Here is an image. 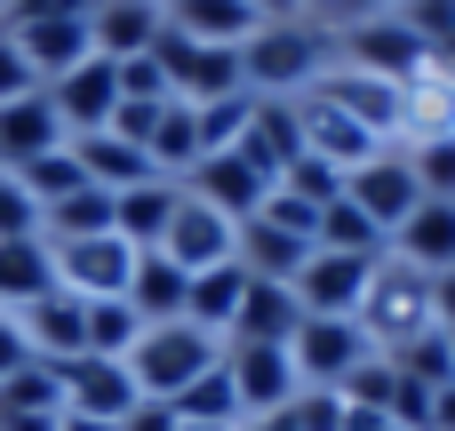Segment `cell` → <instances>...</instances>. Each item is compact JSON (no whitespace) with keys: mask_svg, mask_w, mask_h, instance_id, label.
<instances>
[{"mask_svg":"<svg viewBox=\"0 0 455 431\" xmlns=\"http://www.w3.org/2000/svg\"><path fill=\"white\" fill-rule=\"evenodd\" d=\"M152 56H160V72H168V96H176V104H216V96H240V88H248V80H240V48L184 40L176 24L152 40Z\"/></svg>","mask_w":455,"mask_h":431,"instance_id":"4","label":"cell"},{"mask_svg":"<svg viewBox=\"0 0 455 431\" xmlns=\"http://www.w3.org/2000/svg\"><path fill=\"white\" fill-rule=\"evenodd\" d=\"M32 88H40V80H32V64H24V48H16V40L0 32V104H8V96H32Z\"/></svg>","mask_w":455,"mask_h":431,"instance_id":"47","label":"cell"},{"mask_svg":"<svg viewBox=\"0 0 455 431\" xmlns=\"http://www.w3.org/2000/svg\"><path fill=\"white\" fill-rule=\"evenodd\" d=\"M336 40L328 24H304V16H280V24H256L248 48H240V80L248 96H304L320 72H328Z\"/></svg>","mask_w":455,"mask_h":431,"instance_id":"2","label":"cell"},{"mask_svg":"<svg viewBox=\"0 0 455 431\" xmlns=\"http://www.w3.org/2000/svg\"><path fill=\"white\" fill-rule=\"evenodd\" d=\"M224 376H232V392H240V416H280V408L304 392L288 344H224Z\"/></svg>","mask_w":455,"mask_h":431,"instance_id":"12","label":"cell"},{"mask_svg":"<svg viewBox=\"0 0 455 431\" xmlns=\"http://www.w3.org/2000/svg\"><path fill=\"white\" fill-rule=\"evenodd\" d=\"M400 152H408V168H416L424 200H455V136H432V144H400Z\"/></svg>","mask_w":455,"mask_h":431,"instance_id":"41","label":"cell"},{"mask_svg":"<svg viewBox=\"0 0 455 431\" xmlns=\"http://www.w3.org/2000/svg\"><path fill=\"white\" fill-rule=\"evenodd\" d=\"M248 8H256V16H264V24H280V16H304V8H296V0H248Z\"/></svg>","mask_w":455,"mask_h":431,"instance_id":"53","label":"cell"},{"mask_svg":"<svg viewBox=\"0 0 455 431\" xmlns=\"http://www.w3.org/2000/svg\"><path fill=\"white\" fill-rule=\"evenodd\" d=\"M96 232H112V192H96V184L64 192V200L40 216V240H96Z\"/></svg>","mask_w":455,"mask_h":431,"instance_id":"34","label":"cell"},{"mask_svg":"<svg viewBox=\"0 0 455 431\" xmlns=\"http://www.w3.org/2000/svg\"><path fill=\"white\" fill-rule=\"evenodd\" d=\"M40 296H56V256H48V240H0V312H24V304H40Z\"/></svg>","mask_w":455,"mask_h":431,"instance_id":"30","label":"cell"},{"mask_svg":"<svg viewBox=\"0 0 455 431\" xmlns=\"http://www.w3.org/2000/svg\"><path fill=\"white\" fill-rule=\"evenodd\" d=\"M176 200H184V184H168V176H152V184H136V192H112V232L144 256V248H160V240H168Z\"/></svg>","mask_w":455,"mask_h":431,"instance_id":"23","label":"cell"},{"mask_svg":"<svg viewBox=\"0 0 455 431\" xmlns=\"http://www.w3.org/2000/svg\"><path fill=\"white\" fill-rule=\"evenodd\" d=\"M48 256H56V288H72V296H128V280H136V248L120 232L48 240Z\"/></svg>","mask_w":455,"mask_h":431,"instance_id":"8","label":"cell"},{"mask_svg":"<svg viewBox=\"0 0 455 431\" xmlns=\"http://www.w3.org/2000/svg\"><path fill=\"white\" fill-rule=\"evenodd\" d=\"M344 64H360V72L408 88L416 72H432V48H424L400 16H368V24H344Z\"/></svg>","mask_w":455,"mask_h":431,"instance_id":"9","label":"cell"},{"mask_svg":"<svg viewBox=\"0 0 455 431\" xmlns=\"http://www.w3.org/2000/svg\"><path fill=\"white\" fill-rule=\"evenodd\" d=\"M392 256L400 264H416V272H455V200H424L400 232H392Z\"/></svg>","mask_w":455,"mask_h":431,"instance_id":"24","label":"cell"},{"mask_svg":"<svg viewBox=\"0 0 455 431\" xmlns=\"http://www.w3.org/2000/svg\"><path fill=\"white\" fill-rule=\"evenodd\" d=\"M56 384H64V416H96V424H120L144 392H136V376H128V360H104V352H80V360H64L56 368Z\"/></svg>","mask_w":455,"mask_h":431,"instance_id":"13","label":"cell"},{"mask_svg":"<svg viewBox=\"0 0 455 431\" xmlns=\"http://www.w3.org/2000/svg\"><path fill=\"white\" fill-rule=\"evenodd\" d=\"M280 184H288L296 200H312V208H336V200H344V176H336V168H320V160H296Z\"/></svg>","mask_w":455,"mask_h":431,"instance_id":"45","label":"cell"},{"mask_svg":"<svg viewBox=\"0 0 455 431\" xmlns=\"http://www.w3.org/2000/svg\"><path fill=\"white\" fill-rule=\"evenodd\" d=\"M232 152L280 184V176L304 160V136H296V104H288V96H256V112H248V128H240V144H232Z\"/></svg>","mask_w":455,"mask_h":431,"instance_id":"18","label":"cell"},{"mask_svg":"<svg viewBox=\"0 0 455 431\" xmlns=\"http://www.w3.org/2000/svg\"><path fill=\"white\" fill-rule=\"evenodd\" d=\"M392 368H400L408 384H424V392H448V384H455V344L432 328V336H416L408 352H392Z\"/></svg>","mask_w":455,"mask_h":431,"instance_id":"36","label":"cell"},{"mask_svg":"<svg viewBox=\"0 0 455 431\" xmlns=\"http://www.w3.org/2000/svg\"><path fill=\"white\" fill-rule=\"evenodd\" d=\"M328 8H336V16H360V24H368V16H392L400 0H328Z\"/></svg>","mask_w":455,"mask_h":431,"instance_id":"50","label":"cell"},{"mask_svg":"<svg viewBox=\"0 0 455 431\" xmlns=\"http://www.w3.org/2000/svg\"><path fill=\"white\" fill-rule=\"evenodd\" d=\"M432 296H440V328L455 336V272H440V280H432Z\"/></svg>","mask_w":455,"mask_h":431,"instance_id":"51","label":"cell"},{"mask_svg":"<svg viewBox=\"0 0 455 431\" xmlns=\"http://www.w3.org/2000/svg\"><path fill=\"white\" fill-rule=\"evenodd\" d=\"M160 32H168V8H160V0H96V8H88V40H96V56H112V64L152 56Z\"/></svg>","mask_w":455,"mask_h":431,"instance_id":"19","label":"cell"},{"mask_svg":"<svg viewBox=\"0 0 455 431\" xmlns=\"http://www.w3.org/2000/svg\"><path fill=\"white\" fill-rule=\"evenodd\" d=\"M0 416H64V384L48 360H24L16 376H0Z\"/></svg>","mask_w":455,"mask_h":431,"instance_id":"35","label":"cell"},{"mask_svg":"<svg viewBox=\"0 0 455 431\" xmlns=\"http://www.w3.org/2000/svg\"><path fill=\"white\" fill-rule=\"evenodd\" d=\"M0 16H8V0H0Z\"/></svg>","mask_w":455,"mask_h":431,"instance_id":"58","label":"cell"},{"mask_svg":"<svg viewBox=\"0 0 455 431\" xmlns=\"http://www.w3.org/2000/svg\"><path fill=\"white\" fill-rule=\"evenodd\" d=\"M80 336H88V352L128 360V352H136V336H144V320H136V304H128V296H80Z\"/></svg>","mask_w":455,"mask_h":431,"instance_id":"33","label":"cell"},{"mask_svg":"<svg viewBox=\"0 0 455 431\" xmlns=\"http://www.w3.org/2000/svg\"><path fill=\"white\" fill-rule=\"evenodd\" d=\"M248 280H256V272H248L240 256H232V264H216V272H192V304H184V320H192V328H208V336H232Z\"/></svg>","mask_w":455,"mask_h":431,"instance_id":"29","label":"cell"},{"mask_svg":"<svg viewBox=\"0 0 455 431\" xmlns=\"http://www.w3.org/2000/svg\"><path fill=\"white\" fill-rule=\"evenodd\" d=\"M376 264H384V256H336V248H312L304 272H296L288 288H296L304 320H352L360 296H368V280H376Z\"/></svg>","mask_w":455,"mask_h":431,"instance_id":"7","label":"cell"},{"mask_svg":"<svg viewBox=\"0 0 455 431\" xmlns=\"http://www.w3.org/2000/svg\"><path fill=\"white\" fill-rule=\"evenodd\" d=\"M344 200H352V208H360V216H368L384 240H392V232H400V224L424 208V184H416L408 152H400V144H384L376 160H360V168L344 176Z\"/></svg>","mask_w":455,"mask_h":431,"instance_id":"6","label":"cell"},{"mask_svg":"<svg viewBox=\"0 0 455 431\" xmlns=\"http://www.w3.org/2000/svg\"><path fill=\"white\" fill-rule=\"evenodd\" d=\"M288 104H296V136H304V160H320V168L352 176L360 160H376V152H384V144H376L360 120H344L328 96H312V88H304V96H288Z\"/></svg>","mask_w":455,"mask_h":431,"instance_id":"11","label":"cell"},{"mask_svg":"<svg viewBox=\"0 0 455 431\" xmlns=\"http://www.w3.org/2000/svg\"><path fill=\"white\" fill-rule=\"evenodd\" d=\"M320 248H336V256H384L392 240H384V232H376L352 200H336V208L320 216Z\"/></svg>","mask_w":455,"mask_h":431,"instance_id":"37","label":"cell"},{"mask_svg":"<svg viewBox=\"0 0 455 431\" xmlns=\"http://www.w3.org/2000/svg\"><path fill=\"white\" fill-rule=\"evenodd\" d=\"M48 104H56L64 136L112 128V112H120V64H112V56H80L64 80H48Z\"/></svg>","mask_w":455,"mask_h":431,"instance_id":"10","label":"cell"},{"mask_svg":"<svg viewBox=\"0 0 455 431\" xmlns=\"http://www.w3.org/2000/svg\"><path fill=\"white\" fill-rule=\"evenodd\" d=\"M344 416H352L344 392H296V400H288V424L296 431H344Z\"/></svg>","mask_w":455,"mask_h":431,"instance_id":"42","label":"cell"},{"mask_svg":"<svg viewBox=\"0 0 455 431\" xmlns=\"http://www.w3.org/2000/svg\"><path fill=\"white\" fill-rule=\"evenodd\" d=\"M176 431H208V424H176Z\"/></svg>","mask_w":455,"mask_h":431,"instance_id":"57","label":"cell"},{"mask_svg":"<svg viewBox=\"0 0 455 431\" xmlns=\"http://www.w3.org/2000/svg\"><path fill=\"white\" fill-rule=\"evenodd\" d=\"M432 431H455V384H448V392H432Z\"/></svg>","mask_w":455,"mask_h":431,"instance_id":"52","label":"cell"},{"mask_svg":"<svg viewBox=\"0 0 455 431\" xmlns=\"http://www.w3.org/2000/svg\"><path fill=\"white\" fill-rule=\"evenodd\" d=\"M392 16H400V24H408V32L432 48V64H440V56L455 48V0H400Z\"/></svg>","mask_w":455,"mask_h":431,"instance_id":"40","label":"cell"},{"mask_svg":"<svg viewBox=\"0 0 455 431\" xmlns=\"http://www.w3.org/2000/svg\"><path fill=\"white\" fill-rule=\"evenodd\" d=\"M16 328H24V352H32V360H48V368H64V360H80V352H88V336H80V296H72V288H56V296L24 304V312H16Z\"/></svg>","mask_w":455,"mask_h":431,"instance_id":"21","label":"cell"},{"mask_svg":"<svg viewBox=\"0 0 455 431\" xmlns=\"http://www.w3.org/2000/svg\"><path fill=\"white\" fill-rule=\"evenodd\" d=\"M56 431H120V424H96V416H56Z\"/></svg>","mask_w":455,"mask_h":431,"instance_id":"55","label":"cell"},{"mask_svg":"<svg viewBox=\"0 0 455 431\" xmlns=\"http://www.w3.org/2000/svg\"><path fill=\"white\" fill-rule=\"evenodd\" d=\"M72 136H64V120H56V104H48V88H32V96H8L0 104V168L8 176H24L32 160H48V152H64Z\"/></svg>","mask_w":455,"mask_h":431,"instance_id":"17","label":"cell"},{"mask_svg":"<svg viewBox=\"0 0 455 431\" xmlns=\"http://www.w3.org/2000/svg\"><path fill=\"white\" fill-rule=\"evenodd\" d=\"M216 360H224V336H208V328H192V320H160V328L136 336L128 376H136L144 400H176V392H184L192 376H208Z\"/></svg>","mask_w":455,"mask_h":431,"instance_id":"3","label":"cell"},{"mask_svg":"<svg viewBox=\"0 0 455 431\" xmlns=\"http://www.w3.org/2000/svg\"><path fill=\"white\" fill-rule=\"evenodd\" d=\"M184 192H192L200 208L232 216V224H248V216L272 200V176H264V168H248L240 152H200V168L184 176Z\"/></svg>","mask_w":455,"mask_h":431,"instance_id":"15","label":"cell"},{"mask_svg":"<svg viewBox=\"0 0 455 431\" xmlns=\"http://www.w3.org/2000/svg\"><path fill=\"white\" fill-rule=\"evenodd\" d=\"M0 240H40V208L8 168H0Z\"/></svg>","mask_w":455,"mask_h":431,"instance_id":"43","label":"cell"},{"mask_svg":"<svg viewBox=\"0 0 455 431\" xmlns=\"http://www.w3.org/2000/svg\"><path fill=\"white\" fill-rule=\"evenodd\" d=\"M296 8H328V0H296Z\"/></svg>","mask_w":455,"mask_h":431,"instance_id":"56","label":"cell"},{"mask_svg":"<svg viewBox=\"0 0 455 431\" xmlns=\"http://www.w3.org/2000/svg\"><path fill=\"white\" fill-rule=\"evenodd\" d=\"M160 256H168V264H184V272H216V264H232V256H240V224H232V216H216V208H200V200L184 192V200H176V216H168Z\"/></svg>","mask_w":455,"mask_h":431,"instance_id":"16","label":"cell"},{"mask_svg":"<svg viewBox=\"0 0 455 431\" xmlns=\"http://www.w3.org/2000/svg\"><path fill=\"white\" fill-rule=\"evenodd\" d=\"M144 160H152V176L184 184V176L200 168V112L168 96V104H160V120H152V136H144Z\"/></svg>","mask_w":455,"mask_h":431,"instance_id":"27","label":"cell"},{"mask_svg":"<svg viewBox=\"0 0 455 431\" xmlns=\"http://www.w3.org/2000/svg\"><path fill=\"white\" fill-rule=\"evenodd\" d=\"M192 112H200V152H232L248 112H256V96L240 88V96H216V104H192Z\"/></svg>","mask_w":455,"mask_h":431,"instance_id":"39","label":"cell"},{"mask_svg":"<svg viewBox=\"0 0 455 431\" xmlns=\"http://www.w3.org/2000/svg\"><path fill=\"white\" fill-rule=\"evenodd\" d=\"M288 360H296V384H304V392H344L376 352H368L360 320H304V328L288 336Z\"/></svg>","mask_w":455,"mask_h":431,"instance_id":"5","label":"cell"},{"mask_svg":"<svg viewBox=\"0 0 455 431\" xmlns=\"http://www.w3.org/2000/svg\"><path fill=\"white\" fill-rule=\"evenodd\" d=\"M168 24L184 40H208V48H248V32L264 24L248 0H168Z\"/></svg>","mask_w":455,"mask_h":431,"instance_id":"28","label":"cell"},{"mask_svg":"<svg viewBox=\"0 0 455 431\" xmlns=\"http://www.w3.org/2000/svg\"><path fill=\"white\" fill-rule=\"evenodd\" d=\"M72 160H80V176H88L96 192H136V184H152V160H144L128 136H112V128L72 136Z\"/></svg>","mask_w":455,"mask_h":431,"instance_id":"25","label":"cell"},{"mask_svg":"<svg viewBox=\"0 0 455 431\" xmlns=\"http://www.w3.org/2000/svg\"><path fill=\"white\" fill-rule=\"evenodd\" d=\"M360 336H368V352L376 360H392V352H408L416 336H432L440 328V296H432V272H416V264H400L392 248H384V264H376V280H368V296H360Z\"/></svg>","mask_w":455,"mask_h":431,"instance_id":"1","label":"cell"},{"mask_svg":"<svg viewBox=\"0 0 455 431\" xmlns=\"http://www.w3.org/2000/svg\"><path fill=\"white\" fill-rule=\"evenodd\" d=\"M240 431H296V424H288V408H280V416H248Z\"/></svg>","mask_w":455,"mask_h":431,"instance_id":"54","label":"cell"},{"mask_svg":"<svg viewBox=\"0 0 455 431\" xmlns=\"http://www.w3.org/2000/svg\"><path fill=\"white\" fill-rule=\"evenodd\" d=\"M128 304H136V320H144V328L184 320V304H192V272H184V264H168L160 248H144V256H136V280H128Z\"/></svg>","mask_w":455,"mask_h":431,"instance_id":"26","label":"cell"},{"mask_svg":"<svg viewBox=\"0 0 455 431\" xmlns=\"http://www.w3.org/2000/svg\"><path fill=\"white\" fill-rule=\"evenodd\" d=\"M304 256H312V240H296V232H280V224H264V216L240 224V264H248L256 280H296Z\"/></svg>","mask_w":455,"mask_h":431,"instance_id":"31","label":"cell"},{"mask_svg":"<svg viewBox=\"0 0 455 431\" xmlns=\"http://www.w3.org/2000/svg\"><path fill=\"white\" fill-rule=\"evenodd\" d=\"M312 96H328L344 120H360L376 144H400V88L392 80H376V72H360V64H328L320 80H312Z\"/></svg>","mask_w":455,"mask_h":431,"instance_id":"14","label":"cell"},{"mask_svg":"<svg viewBox=\"0 0 455 431\" xmlns=\"http://www.w3.org/2000/svg\"><path fill=\"white\" fill-rule=\"evenodd\" d=\"M304 328V304H296V288L288 280H248V296H240V320H232V336L224 344H288Z\"/></svg>","mask_w":455,"mask_h":431,"instance_id":"22","label":"cell"},{"mask_svg":"<svg viewBox=\"0 0 455 431\" xmlns=\"http://www.w3.org/2000/svg\"><path fill=\"white\" fill-rule=\"evenodd\" d=\"M168 408H176V424H208V431H240L248 424V416H240V392H232V376H224V360H216L208 376H192Z\"/></svg>","mask_w":455,"mask_h":431,"instance_id":"32","label":"cell"},{"mask_svg":"<svg viewBox=\"0 0 455 431\" xmlns=\"http://www.w3.org/2000/svg\"><path fill=\"white\" fill-rule=\"evenodd\" d=\"M120 104H168L160 56H128V64H120Z\"/></svg>","mask_w":455,"mask_h":431,"instance_id":"44","label":"cell"},{"mask_svg":"<svg viewBox=\"0 0 455 431\" xmlns=\"http://www.w3.org/2000/svg\"><path fill=\"white\" fill-rule=\"evenodd\" d=\"M120 431H176V408H168V400H136V408L120 416Z\"/></svg>","mask_w":455,"mask_h":431,"instance_id":"48","label":"cell"},{"mask_svg":"<svg viewBox=\"0 0 455 431\" xmlns=\"http://www.w3.org/2000/svg\"><path fill=\"white\" fill-rule=\"evenodd\" d=\"M88 8H96V0H8L0 24L16 32V24H40V16H88Z\"/></svg>","mask_w":455,"mask_h":431,"instance_id":"46","label":"cell"},{"mask_svg":"<svg viewBox=\"0 0 455 431\" xmlns=\"http://www.w3.org/2000/svg\"><path fill=\"white\" fill-rule=\"evenodd\" d=\"M32 352H24V328H16V312H0V376H16Z\"/></svg>","mask_w":455,"mask_h":431,"instance_id":"49","label":"cell"},{"mask_svg":"<svg viewBox=\"0 0 455 431\" xmlns=\"http://www.w3.org/2000/svg\"><path fill=\"white\" fill-rule=\"evenodd\" d=\"M160 8H168V0H160Z\"/></svg>","mask_w":455,"mask_h":431,"instance_id":"59","label":"cell"},{"mask_svg":"<svg viewBox=\"0 0 455 431\" xmlns=\"http://www.w3.org/2000/svg\"><path fill=\"white\" fill-rule=\"evenodd\" d=\"M0 32H8V24H0ZM8 40L24 48V64H32V80H40V88H48V80H64L80 56H96L88 16H40V24H16Z\"/></svg>","mask_w":455,"mask_h":431,"instance_id":"20","label":"cell"},{"mask_svg":"<svg viewBox=\"0 0 455 431\" xmlns=\"http://www.w3.org/2000/svg\"><path fill=\"white\" fill-rule=\"evenodd\" d=\"M16 184H24V192H32V208L48 216V208H56L64 192H80L88 176H80V160H72V144H64V152H48V160H32V168H24Z\"/></svg>","mask_w":455,"mask_h":431,"instance_id":"38","label":"cell"}]
</instances>
